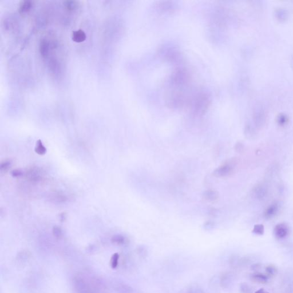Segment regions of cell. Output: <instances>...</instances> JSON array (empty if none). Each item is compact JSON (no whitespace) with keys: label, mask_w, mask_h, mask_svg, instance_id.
Listing matches in <instances>:
<instances>
[{"label":"cell","mask_w":293,"mask_h":293,"mask_svg":"<svg viewBox=\"0 0 293 293\" xmlns=\"http://www.w3.org/2000/svg\"><path fill=\"white\" fill-rule=\"evenodd\" d=\"M234 170V165L233 163H226L216 168L214 171L213 174L214 176L218 178L230 176L233 173Z\"/></svg>","instance_id":"1"},{"label":"cell","mask_w":293,"mask_h":293,"mask_svg":"<svg viewBox=\"0 0 293 293\" xmlns=\"http://www.w3.org/2000/svg\"><path fill=\"white\" fill-rule=\"evenodd\" d=\"M289 233L288 226L286 223H282L278 224L274 229V234L277 238L283 239L286 237Z\"/></svg>","instance_id":"2"},{"label":"cell","mask_w":293,"mask_h":293,"mask_svg":"<svg viewBox=\"0 0 293 293\" xmlns=\"http://www.w3.org/2000/svg\"><path fill=\"white\" fill-rule=\"evenodd\" d=\"M279 205L277 202H274L269 205L264 211V215L266 219H271L274 217L278 212Z\"/></svg>","instance_id":"3"},{"label":"cell","mask_w":293,"mask_h":293,"mask_svg":"<svg viewBox=\"0 0 293 293\" xmlns=\"http://www.w3.org/2000/svg\"><path fill=\"white\" fill-rule=\"evenodd\" d=\"M72 39L74 43H81L87 39V35L85 32L81 29L73 31L72 33Z\"/></svg>","instance_id":"4"},{"label":"cell","mask_w":293,"mask_h":293,"mask_svg":"<svg viewBox=\"0 0 293 293\" xmlns=\"http://www.w3.org/2000/svg\"><path fill=\"white\" fill-rule=\"evenodd\" d=\"M203 198L207 202H214L218 199L219 194L216 191H205L203 194Z\"/></svg>","instance_id":"5"},{"label":"cell","mask_w":293,"mask_h":293,"mask_svg":"<svg viewBox=\"0 0 293 293\" xmlns=\"http://www.w3.org/2000/svg\"><path fill=\"white\" fill-rule=\"evenodd\" d=\"M40 53L44 58L47 57L49 52V42L46 39H43L40 42Z\"/></svg>","instance_id":"6"},{"label":"cell","mask_w":293,"mask_h":293,"mask_svg":"<svg viewBox=\"0 0 293 293\" xmlns=\"http://www.w3.org/2000/svg\"><path fill=\"white\" fill-rule=\"evenodd\" d=\"M33 3L30 1H23L20 2L19 11L20 13H26L31 10Z\"/></svg>","instance_id":"7"},{"label":"cell","mask_w":293,"mask_h":293,"mask_svg":"<svg viewBox=\"0 0 293 293\" xmlns=\"http://www.w3.org/2000/svg\"><path fill=\"white\" fill-rule=\"evenodd\" d=\"M255 195L259 199L264 198L267 194V190L266 188L262 185H259L256 187L255 190Z\"/></svg>","instance_id":"8"},{"label":"cell","mask_w":293,"mask_h":293,"mask_svg":"<svg viewBox=\"0 0 293 293\" xmlns=\"http://www.w3.org/2000/svg\"><path fill=\"white\" fill-rule=\"evenodd\" d=\"M251 278L254 281L259 283H266L268 281V277L261 273L253 274L251 276Z\"/></svg>","instance_id":"9"},{"label":"cell","mask_w":293,"mask_h":293,"mask_svg":"<svg viewBox=\"0 0 293 293\" xmlns=\"http://www.w3.org/2000/svg\"><path fill=\"white\" fill-rule=\"evenodd\" d=\"M34 150L37 154L40 155H43L47 152V148L44 146L43 143L40 140H39L36 142V146Z\"/></svg>","instance_id":"10"},{"label":"cell","mask_w":293,"mask_h":293,"mask_svg":"<svg viewBox=\"0 0 293 293\" xmlns=\"http://www.w3.org/2000/svg\"><path fill=\"white\" fill-rule=\"evenodd\" d=\"M64 5L69 11H73L78 8V2L75 1H66L64 2Z\"/></svg>","instance_id":"11"},{"label":"cell","mask_w":293,"mask_h":293,"mask_svg":"<svg viewBox=\"0 0 293 293\" xmlns=\"http://www.w3.org/2000/svg\"><path fill=\"white\" fill-rule=\"evenodd\" d=\"M112 241L114 243L117 244H122L125 243V238L121 235H117L113 236Z\"/></svg>","instance_id":"12"},{"label":"cell","mask_w":293,"mask_h":293,"mask_svg":"<svg viewBox=\"0 0 293 293\" xmlns=\"http://www.w3.org/2000/svg\"><path fill=\"white\" fill-rule=\"evenodd\" d=\"M264 226L262 225H255L254 226V229L253 230V233H254V234L257 235H261L264 234Z\"/></svg>","instance_id":"13"},{"label":"cell","mask_w":293,"mask_h":293,"mask_svg":"<svg viewBox=\"0 0 293 293\" xmlns=\"http://www.w3.org/2000/svg\"><path fill=\"white\" fill-rule=\"evenodd\" d=\"M119 258V254L116 253V254H114L113 255L111 259V266L113 269L116 268L117 267Z\"/></svg>","instance_id":"14"},{"label":"cell","mask_w":293,"mask_h":293,"mask_svg":"<svg viewBox=\"0 0 293 293\" xmlns=\"http://www.w3.org/2000/svg\"><path fill=\"white\" fill-rule=\"evenodd\" d=\"M53 235L55 237H56L57 238H60L61 237L63 233H62V231H61L60 228H59V227L55 226V227H54L53 229Z\"/></svg>","instance_id":"15"},{"label":"cell","mask_w":293,"mask_h":293,"mask_svg":"<svg viewBox=\"0 0 293 293\" xmlns=\"http://www.w3.org/2000/svg\"><path fill=\"white\" fill-rule=\"evenodd\" d=\"M11 165V163L10 161H6L4 163H2L1 164L0 169L1 171H6L7 170L9 169Z\"/></svg>","instance_id":"16"},{"label":"cell","mask_w":293,"mask_h":293,"mask_svg":"<svg viewBox=\"0 0 293 293\" xmlns=\"http://www.w3.org/2000/svg\"><path fill=\"white\" fill-rule=\"evenodd\" d=\"M266 271L269 275H274L277 273V271L275 267H274L273 266H269L266 267Z\"/></svg>","instance_id":"17"},{"label":"cell","mask_w":293,"mask_h":293,"mask_svg":"<svg viewBox=\"0 0 293 293\" xmlns=\"http://www.w3.org/2000/svg\"><path fill=\"white\" fill-rule=\"evenodd\" d=\"M214 223L211 221L207 222L204 225V227L206 230H211L214 227Z\"/></svg>","instance_id":"18"},{"label":"cell","mask_w":293,"mask_h":293,"mask_svg":"<svg viewBox=\"0 0 293 293\" xmlns=\"http://www.w3.org/2000/svg\"><path fill=\"white\" fill-rule=\"evenodd\" d=\"M22 175V172L20 170H15L12 172V175L13 177H19Z\"/></svg>","instance_id":"19"},{"label":"cell","mask_w":293,"mask_h":293,"mask_svg":"<svg viewBox=\"0 0 293 293\" xmlns=\"http://www.w3.org/2000/svg\"><path fill=\"white\" fill-rule=\"evenodd\" d=\"M255 293H269L266 290H265L264 288H260L258 290H257Z\"/></svg>","instance_id":"20"}]
</instances>
